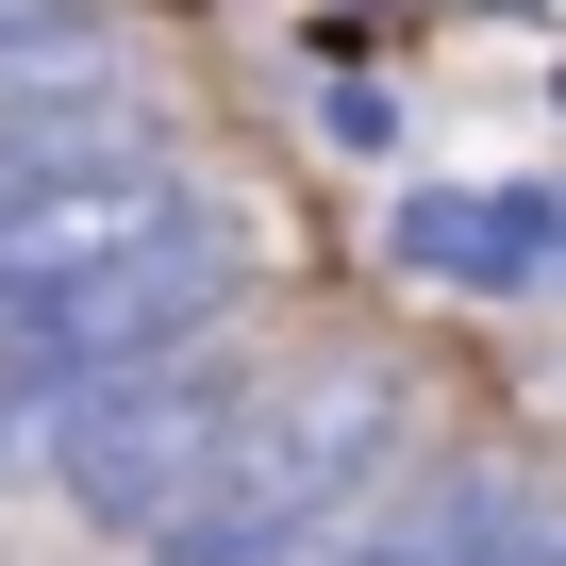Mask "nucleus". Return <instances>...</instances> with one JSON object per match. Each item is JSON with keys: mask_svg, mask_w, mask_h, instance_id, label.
<instances>
[{"mask_svg": "<svg viewBox=\"0 0 566 566\" xmlns=\"http://www.w3.org/2000/svg\"><path fill=\"white\" fill-rule=\"evenodd\" d=\"M134 134H167L150 84H134V51L84 34V18L0 0V200L51 184V167H84V150H134Z\"/></svg>", "mask_w": 566, "mask_h": 566, "instance_id": "nucleus-5", "label": "nucleus"}, {"mask_svg": "<svg viewBox=\"0 0 566 566\" xmlns=\"http://www.w3.org/2000/svg\"><path fill=\"white\" fill-rule=\"evenodd\" d=\"M184 217H217V184L184 167V134H134V150H84L51 184L0 200V283H84V266H134L167 250Z\"/></svg>", "mask_w": 566, "mask_h": 566, "instance_id": "nucleus-4", "label": "nucleus"}, {"mask_svg": "<svg viewBox=\"0 0 566 566\" xmlns=\"http://www.w3.org/2000/svg\"><path fill=\"white\" fill-rule=\"evenodd\" d=\"M250 317V233H233V200L217 217H184L167 250H134V266H84V283H0V384H134V367H184V350H217Z\"/></svg>", "mask_w": 566, "mask_h": 566, "instance_id": "nucleus-2", "label": "nucleus"}, {"mask_svg": "<svg viewBox=\"0 0 566 566\" xmlns=\"http://www.w3.org/2000/svg\"><path fill=\"white\" fill-rule=\"evenodd\" d=\"M384 233H400V266L467 283V301H533L566 266V200H533V184H417Z\"/></svg>", "mask_w": 566, "mask_h": 566, "instance_id": "nucleus-6", "label": "nucleus"}, {"mask_svg": "<svg viewBox=\"0 0 566 566\" xmlns=\"http://www.w3.org/2000/svg\"><path fill=\"white\" fill-rule=\"evenodd\" d=\"M417 467V384L384 350H317V367H250L200 500L150 533V566H350L384 533Z\"/></svg>", "mask_w": 566, "mask_h": 566, "instance_id": "nucleus-1", "label": "nucleus"}, {"mask_svg": "<svg viewBox=\"0 0 566 566\" xmlns=\"http://www.w3.org/2000/svg\"><path fill=\"white\" fill-rule=\"evenodd\" d=\"M233 400H250L233 334H217V350H184V367H134V384H84V400H67V467H51V500H67L84 533L150 549V533H167V516L200 500V467H217Z\"/></svg>", "mask_w": 566, "mask_h": 566, "instance_id": "nucleus-3", "label": "nucleus"}]
</instances>
